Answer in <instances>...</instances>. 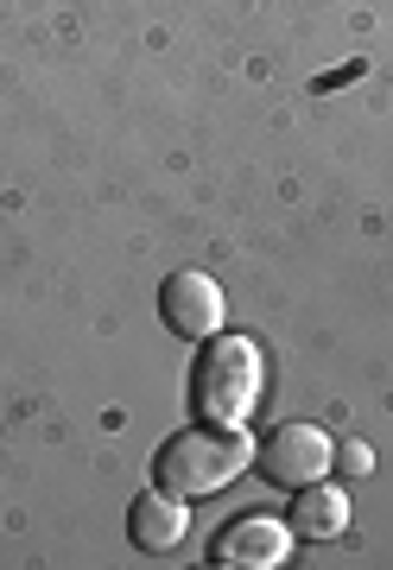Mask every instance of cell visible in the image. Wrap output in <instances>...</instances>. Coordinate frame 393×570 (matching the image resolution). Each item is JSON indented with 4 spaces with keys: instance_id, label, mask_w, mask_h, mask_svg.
Listing matches in <instances>:
<instances>
[{
    "instance_id": "cell-4",
    "label": "cell",
    "mask_w": 393,
    "mask_h": 570,
    "mask_svg": "<svg viewBox=\"0 0 393 570\" xmlns=\"http://www.w3.org/2000/svg\"><path fill=\"white\" fill-rule=\"evenodd\" d=\"M223 285L197 273V266H178L166 285H159V317H166L171 336H185V343H209L216 330H223Z\"/></svg>"
},
{
    "instance_id": "cell-2",
    "label": "cell",
    "mask_w": 393,
    "mask_h": 570,
    "mask_svg": "<svg viewBox=\"0 0 393 570\" xmlns=\"http://www.w3.org/2000/svg\"><path fill=\"white\" fill-rule=\"evenodd\" d=\"M261 387H267L261 348L248 336H209L204 355H197V374H190L197 419H209V425H248L254 406H261Z\"/></svg>"
},
{
    "instance_id": "cell-6",
    "label": "cell",
    "mask_w": 393,
    "mask_h": 570,
    "mask_svg": "<svg viewBox=\"0 0 393 570\" xmlns=\"http://www.w3.org/2000/svg\"><path fill=\"white\" fill-rule=\"evenodd\" d=\"M185 532H190V508L178 501V494L166 489H153L134 501V513H127V539L140 551H178L185 546Z\"/></svg>"
},
{
    "instance_id": "cell-5",
    "label": "cell",
    "mask_w": 393,
    "mask_h": 570,
    "mask_svg": "<svg viewBox=\"0 0 393 570\" xmlns=\"http://www.w3.org/2000/svg\"><path fill=\"white\" fill-rule=\"evenodd\" d=\"M286 558H292V520H273V513H242L209 539V564L223 570H273Z\"/></svg>"
},
{
    "instance_id": "cell-3",
    "label": "cell",
    "mask_w": 393,
    "mask_h": 570,
    "mask_svg": "<svg viewBox=\"0 0 393 570\" xmlns=\"http://www.w3.org/2000/svg\"><path fill=\"white\" fill-rule=\"evenodd\" d=\"M254 463H261V475H267L273 489H311V482H324L336 463V444L324 425H298V419H286V425L267 431V444L254 450Z\"/></svg>"
},
{
    "instance_id": "cell-8",
    "label": "cell",
    "mask_w": 393,
    "mask_h": 570,
    "mask_svg": "<svg viewBox=\"0 0 393 570\" xmlns=\"http://www.w3.org/2000/svg\"><path fill=\"white\" fill-rule=\"evenodd\" d=\"M336 469H343V475H369V469H374V450L350 438V444L336 450Z\"/></svg>"
},
{
    "instance_id": "cell-7",
    "label": "cell",
    "mask_w": 393,
    "mask_h": 570,
    "mask_svg": "<svg viewBox=\"0 0 393 570\" xmlns=\"http://www.w3.org/2000/svg\"><path fill=\"white\" fill-rule=\"evenodd\" d=\"M350 532V494L343 489H324V482H311L298 489V508H292V539H343Z\"/></svg>"
},
{
    "instance_id": "cell-1",
    "label": "cell",
    "mask_w": 393,
    "mask_h": 570,
    "mask_svg": "<svg viewBox=\"0 0 393 570\" xmlns=\"http://www.w3.org/2000/svg\"><path fill=\"white\" fill-rule=\"evenodd\" d=\"M254 444L242 425H209V419H197V425L171 431L166 444H159V456H153V475H159V489L178 494V501H197V494H216L228 489L242 469H248Z\"/></svg>"
}]
</instances>
